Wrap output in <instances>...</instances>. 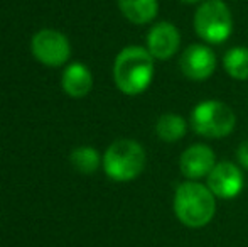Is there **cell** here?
<instances>
[{
  "label": "cell",
  "instance_id": "5",
  "mask_svg": "<svg viewBox=\"0 0 248 247\" xmlns=\"http://www.w3.org/2000/svg\"><path fill=\"white\" fill-rule=\"evenodd\" d=\"M189 125L206 139H225L235 131L236 115L230 105L219 100H202L193 109Z\"/></svg>",
  "mask_w": 248,
  "mask_h": 247
},
{
  "label": "cell",
  "instance_id": "4",
  "mask_svg": "<svg viewBox=\"0 0 248 247\" xmlns=\"http://www.w3.org/2000/svg\"><path fill=\"white\" fill-rule=\"evenodd\" d=\"M193 26L202 43L215 46L230 39L233 33V14L223 0H204L198 5Z\"/></svg>",
  "mask_w": 248,
  "mask_h": 247
},
{
  "label": "cell",
  "instance_id": "2",
  "mask_svg": "<svg viewBox=\"0 0 248 247\" xmlns=\"http://www.w3.org/2000/svg\"><path fill=\"white\" fill-rule=\"evenodd\" d=\"M216 200L208 185L186 180L174 191L172 210L184 227L201 229L215 218Z\"/></svg>",
  "mask_w": 248,
  "mask_h": 247
},
{
  "label": "cell",
  "instance_id": "11",
  "mask_svg": "<svg viewBox=\"0 0 248 247\" xmlns=\"http://www.w3.org/2000/svg\"><path fill=\"white\" fill-rule=\"evenodd\" d=\"M93 88V75L83 63H73L62 73V90L71 99H83Z\"/></svg>",
  "mask_w": 248,
  "mask_h": 247
},
{
  "label": "cell",
  "instance_id": "15",
  "mask_svg": "<svg viewBox=\"0 0 248 247\" xmlns=\"http://www.w3.org/2000/svg\"><path fill=\"white\" fill-rule=\"evenodd\" d=\"M71 165L76 171L83 173V175H92L101 166L103 158H100L98 151L92 146H81V148H76L71 152Z\"/></svg>",
  "mask_w": 248,
  "mask_h": 247
},
{
  "label": "cell",
  "instance_id": "14",
  "mask_svg": "<svg viewBox=\"0 0 248 247\" xmlns=\"http://www.w3.org/2000/svg\"><path fill=\"white\" fill-rule=\"evenodd\" d=\"M223 69L233 80L247 82L248 80V48L235 46L228 49L223 56Z\"/></svg>",
  "mask_w": 248,
  "mask_h": 247
},
{
  "label": "cell",
  "instance_id": "17",
  "mask_svg": "<svg viewBox=\"0 0 248 247\" xmlns=\"http://www.w3.org/2000/svg\"><path fill=\"white\" fill-rule=\"evenodd\" d=\"M183 3H186V5H199L201 2H204V0H181Z\"/></svg>",
  "mask_w": 248,
  "mask_h": 247
},
{
  "label": "cell",
  "instance_id": "13",
  "mask_svg": "<svg viewBox=\"0 0 248 247\" xmlns=\"http://www.w3.org/2000/svg\"><path fill=\"white\" fill-rule=\"evenodd\" d=\"M187 129H189V122L179 114L174 112L162 114L155 122L157 137L162 142H169V144L184 139V135L187 134Z\"/></svg>",
  "mask_w": 248,
  "mask_h": 247
},
{
  "label": "cell",
  "instance_id": "9",
  "mask_svg": "<svg viewBox=\"0 0 248 247\" xmlns=\"http://www.w3.org/2000/svg\"><path fill=\"white\" fill-rule=\"evenodd\" d=\"M145 48L154 56V60L167 61L179 53L181 48V33L172 22L154 24L149 29L147 37H145Z\"/></svg>",
  "mask_w": 248,
  "mask_h": 247
},
{
  "label": "cell",
  "instance_id": "3",
  "mask_svg": "<svg viewBox=\"0 0 248 247\" xmlns=\"http://www.w3.org/2000/svg\"><path fill=\"white\" fill-rule=\"evenodd\" d=\"M145 163H147V156L142 144H139L134 139H117L105 151L101 166L110 180L127 183L140 176Z\"/></svg>",
  "mask_w": 248,
  "mask_h": 247
},
{
  "label": "cell",
  "instance_id": "8",
  "mask_svg": "<svg viewBox=\"0 0 248 247\" xmlns=\"http://www.w3.org/2000/svg\"><path fill=\"white\" fill-rule=\"evenodd\" d=\"M206 185L216 198L232 200L236 198L245 188L243 169L232 161H219L206 178Z\"/></svg>",
  "mask_w": 248,
  "mask_h": 247
},
{
  "label": "cell",
  "instance_id": "10",
  "mask_svg": "<svg viewBox=\"0 0 248 247\" xmlns=\"http://www.w3.org/2000/svg\"><path fill=\"white\" fill-rule=\"evenodd\" d=\"M216 154L209 146L193 144L183 151L179 158V169L183 176L191 181H201L216 166Z\"/></svg>",
  "mask_w": 248,
  "mask_h": 247
},
{
  "label": "cell",
  "instance_id": "1",
  "mask_svg": "<svg viewBox=\"0 0 248 247\" xmlns=\"http://www.w3.org/2000/svg\"><path fill=\"white\" fill-rule=\"evenodd\" d=\"M155 73V60L142 46H127L113 61V82L122 93L135 97L150 86Z\"/></svg>",
  "mask_w": 248,
  "mask_h": 247
},
{
  "label": "cell",
  "instance_id": "12",
  "mask_svg": "<svg viewBox=\"0 0 248 247\" xmlns=\"http://www.w3.org/2000/svg\"><path fill=\"white\" fill-rule=\"evenodd\" d=\"M122 16L132 24L144 26L152 22L159 14L157 0H117Z\"/></svg>",
  "mask_w": 248,
  "mask_h": 247
},
{
  "label": "cell",
  "instance_id": "16",
  "mask_svg": "<svg viewBox=\"0 0 248 247\" xmlns=\"http://www.w3.org/2000/svg\"><path fill=\"white\" fill-rule=\"evenodd\" d=\"M236 159H238L240 166L248 171V141H243L240 144L238 151H236Z\"/></svg>",
  "mask_w": 248,
  "mask_h": 247
},
{
  "label": "cell",
  "instance_id": "7",
  "mask_svg": "<svg viewBox=\"0 0 248 247\" xmlns=\"http://www.w3.org/2000/svg\"><path fill=\"white\" fill-rule=\"evenodd\" d=\"M218 58L206 43L189 44L179 56V69L191 82H206L215 75Z\"/></svg>",
  "mask_w": 248,
  "mask_h": 247
},
{
  "label": "cell",
  "instance_id": "6",
  "mask_svg": "<svg viewBox=\"0 0 248 247\" xmlns=\"http://www.w3.org/2000/svg\"><path fill=\"white\" fill-rule=\"evenodd\" d=\"M31 49L37 61L46 66H61L71 56V44L62 33L54 29H41L31 41Z\"/></svg>",
  "mask_w": 248,
  "mask_h": 247
}]
</instances>
